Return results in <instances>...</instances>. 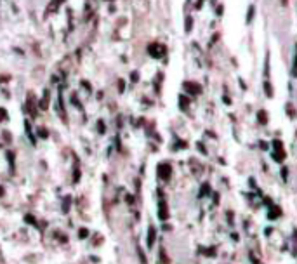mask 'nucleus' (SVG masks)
I'll use <instances>...</instances> for the list:
<instances>
[{
    "label": "nucleus",
    "mask_w": 297,
    "mask_h": 264,
    "mask_svg": "<svg viewBox=\"0 0 297 264\" xmlns=\"http://www.w3.org/2000/svg\"><path fill=\"white\" fill-rule=\"evenodd\" d=\"M156 174H158V177H160V179L168 181V179H170V176H172V167H170V163H167V162L158 163V167H156Z\"/></svg>",
    "instance_id": "obj_1"
},
{
    "label": "nucleus",
    "mask_w": 297,
    "mask_h": 264,
    "mask_svg": "<svg viewBox=\"0 0 297 264\" xmlns=\"http://www.w3.org/2000/svg\"><path fill=\"white\" fill-rule=\"evenodd\" d=\"M148 52L151 57H155V59H158V57H162L165 54V47L163 45H160V44H151L148 47Z\"/></svg>",
    "instance_id": "obj_2"
},
{
    "label": "nucleus",
    "mask_w": 297,
    "mask_h": 264,
    "mask_svg": "<svg viewBox=\"0 0 297 264\" xmlns=\"http://www.w3.org/2000/svg\"><path fill=\"white\" fill-rule=\"evenodd\" d=\"M158 219H160V221H167L168 219V208H167V203H165L163 200L158 203Z\"/></svg>",
    "instance_id": "obj_3"
},
{
    "label": "nucleus",
    "mask_w": 297,
    "mask_h": 264,
    "mask_svg": "<svg viewBox=\"0 0 297 264\" xmlns=\"http://www.w3.org/2000/svg\"><path fill=\"white\" fill-rule=\"evenodd\" d=\"M184 89L193 96H196V94L202 92V87H200L198 83H195V82H184Z\"/></svg>",
    "instance_id": "obj_4"
},
{
    "label": "nucleus",
    "mask_w": 297,
    "mask_h": 264,
    "mask_svg": "<svg viewBox=\"0 0 297 264\" xmlns=\"http://www.w3.org/2000/svg\"><path fill=\"white\" fill-rule=\"evenodd\" d=\"M49 97H51L49 91H44V99H40V103H38V108H40V110H47V108H49Z\"/></svg>",
    "instance_id": "obj_5"
},
{
    "label": "nucleus",
    "mask_w": 297,
    "mask_h": 264,
    "mask_svg": "<svg viewBox=\"0 0 297 264\" xmlns=\"http://www.w3.org/2000/svg\"><path fill=\"white\" fill-rule=\"evenodd\" d=\"M155 238H156V229L153 226H149L148 228V248H151L153 247V243H155Z\"/></svg>",
    "instance_id": "obj_6"
},
{
    "label": "nucleus",
    "mask_w": 297,
    "mask_h": 264,
    "mask_svg": "<svg viewBox=\"0 0 297 264\" xmlns=\"http://www.w3.org/2000/svg\"><path fill=\"white\" fill-rule=\"evenodd\" d=\"M280 215H281V210H280L276 205H271V210H269V214H268V219L275 221V219H278Z\"/></svg>",
    "instance_id": "obj_7"
},
{
    "label": "nucleus",
    "mask_w": 297,
    "mask_h": 264,
    "mask_svg": "<svg viewBox=\"0 0 297 264\" xmlns=\"http://www.w3.org/2000/svg\"><path fill=\"white\" fill-rule=\"evenodd\" d=\"M71 207V196H64V200H63V214H68V210Z\"/></svg>",
    "instance_id": "obj_8"
},
{
    "label": "nucleus",
    "mask_w": 297,
    "mask_h": 264,
    "mask_svg": "<svg viewBox=\"0 0 297 264\" xmlns=\"http://www.w3.org/2000/svg\"><path fill=\"white\" fill-rule=\"evenodd\" d=\"M188 104H189V99H186V96L181 94L179 96V106H181V110H186Z\"/></svg>",
    "instance_id": "obj_9"
},
{
    "label": "nucleus",
    "mask_w": 297,
    "mask_h": 264,
    "mask_svg": "<svg viewBox=\"0 0 297 264\" xmlns=\"http://www.w3.org/2000/svg\"><path fill=\"white\" fill-rule=\"evenodd\" d=\"M257 118H259V123L266 125V122H268V115H266V111H264V110H259V113H257Z\"/></svg>",
    "instance_id": "obj_10"
},
{
    "label": "nucleus",
    "mask_w": 297,
    "mask_h": 264,
    "mask_svg": "<svg viewBox=\"0 0 297 264\" xmlns=\"http://www.w3.org/2000/svg\"><path fill=\"white\" fill-rule=\"evenodd\" d=\"M24 129H26V134H28V137H30V141H31V144H35V137H33V134H31V127H30V123H28V120L24 122Z\"/></svg>",
    "instance_id": "obj_11"
},
{
    "label": "nucleus",
    "mask_w": 297,
    "mask_h": 264,
    "mask_svg": "<svg viewBox=\"0 0 297 264\" xmlns=\"http://www.w3.org/2000/svg\"><path fill=\"white\" fill-rule=\"evenodd\" d=\"M24 223H26V224H31V226H37V219H35L31 214H26V215H24Z\"/></svg>",
    "instance_id": "obj_12"
},
{
    "label": "nucleus",
    "mask_w": 297,
    "mask_h": 264,
    "mask_svg": "<svg viewBox=\"0 0 297 264\" xmlns=\"http://www.w3.org/2000/svg\"><path fill=\"white\" fill-rule=\"evenodd\" d=\"M264 91H266V96H268V97H273V85H269L268 80L264 82Z\"/></svg>",
    "instance_id": "obj_13"
},
{
    "label": "nucleus",
    "mask_w": 297,
    "mask_h": 264,
    "mask_svg": "<svg viewBox=\"0 0 297 264\" xmlns=\"http://www.w3.org/2000/svg\"><path fill=\"white\" fill-rule=\"evenodd\" d=\"M7 160H9V167H11V172L14 170V155L12 151H7Z\"/></svg>",
    "instance_id": "obj_14"
},
{
    "label": "nucleus",
    "mask_w": 297,
    "mask_h": 264,
    "mask_svg": "<svg viewBox=\"0 0 297 264\" xmlns=\"http://www.w3.org/2000/svg\"><path fill=\"white\" fill-rule=\"evenodd\" d=\"M87 236H89V229H87V228H82V229L78 231V238L84 240V238H87Z\"/></svg>",
    "instance_id": "obj_15"
},
{
    "label": "nucleus",
    "mask_w": 297,
    "mask_h": 264,
    "mask_svg": "<svg viewBox=\"0 0 297 264\" xmlns=\"http://www.w3.org/2000/svg\"><path fill=\"white\" fill-rule=\"evenodd\" d=\"M208 189H210V186H208V184H207V183H205L203 186H202V188H200V196H205V195H207V193H208Z\"/></svg>",
    "instance_id": "obj_16"
},
{
    "label": "nucleus",
    "mask_w": 297,
    "mask_h": 264,
    "mask_svg": "<svg viewBox=\"0 0 297 264\" xmlns=\"http://www.w3.org/2000/svg\"><path fill=\"white\" fill-rule=\"evenodd\" d=\"M37 134H38V137H42V139H45V137L49 136V134H47V129H42V127L37 131Z\"/></svg>",
    "instance_id": "obj_17"
},
{
    "label": "nucleus",
    "mask_w": 297,
    "mask_h": 264,
    "mask_svg": "<svg viewBox=\"0 0 297 264\" xmlns=\"http://www.w3.org/2000/svg\"><path fill=\"white\" fill-rule=\"evenodd\" d=\"M7 120V111L4 108H0V122H5Z\"/></svg>",
    "instance_id": "obj_18"
},
{
    "label": "nucleus",
    "mask_w": 297,
    "mask_h": 264,
    "mask_svg": "<svg viewBox=\"0 0 297 264\" xmlns=\"http://www.w3.org/2000/svg\"><path fill=\"white\" fill-rule=\"evenodd\" d=\"M78 181H80V170L75 169V172H73V183H78Z\"/></svg>",
    "instance_id": "obj_19"
},
{
    "label": "nucleus",
    "mask_w": 297,
    "mask_h": 264,
    "mask_svg": "<svg viewBox=\"0 0 297 264\" xmlns=\"http://www.w3.org/2000/svg\"><path fill=\"white\" fill-rule=\"evenodd\" d=\"M191 23H193V19H191V18L186 19V31H191V26H193Z\"/></svg>",
    "instance_id": "obj_20"
},
{
    "label": "nucleus",
    "mask_w": 297,
    "mask_h": 264,
    "mask_svg": "<svg viewBox=\"0 0 297 264\" xmlns=\"http://www.w3.org/2000/svg\"><path fill=\"white\" fill-rule=\"evenodd\" d=\"M254 9H256V7H250V11H248V16H247V23H250V21H252V16H254Z\"/></svg>",
    "instance_id": "obj_21"
},
{
    "label": "nucleus",
    "mask_w": 297,
    "mask_h": 264,
    "mask_svg": "<svg viewBox=\"0 0 297 264\" xmlns=\"http://www.w3.org/2000/svg\"><path fill=\"white\" fill-rule=\"evenodd\" d=\"M97 127H99V134H104V123H103L101 120L97 122Z\"/></svg>",
    "instance_id": "obj_22"
},
{
    "label": "nucleus",
    "mask_w": 297,
    "mask_h": 264,
    "mask_svg": "<svg viewBox=\"0 0 297 264\" xmlns=\"http://www.w3.org/2000/svg\"><path fill=\"white\" fill-rule=\"evenodd\" d=\"M130 78H132V82H137V80H139V73H137V71H132Z\"/></svg>",
    "instance_id": "obj_23"
},
{
    "label": "nucleus",
    "mask_w": 297,
    "mask_h": 264,
    "mask_svg": "<svg viewBox=\"0 0 297 264\" xmlns=\"http://www.w3.org/2000/svg\"><path fill=\"white\" fill-rule=\"evenodd\" d=\"M137 252H139V257H141V263L144 264V263H146V259H144V254H143V250H141L139 247H137Z\"/></svg>",
    "instance_id": "obj_24"
},
{
    "label": "nucleus",
    "mask_w": 297,
    "mask_h": 264,
    "mask_svg": "<svg viewBox=\"0 0 297 264\" xmlns=\"http://www.w3.org/2000/svg\"><path fill=\"white\" fill-rule=\"evenodd\" d=\"M124 87H125V83H124V80H120V82H118V89H120V92H124Z\"/></svg>",
    "instance_id": "obj_25"
},
{
    "label": "nucleus",
    "mask_w": 297,
    "mask_h": 264,
    "mask_svg": "<svg viewBox=\"0 0 297 264\" xmlns=\"http://www.w3.org/2000/svg\"><path fill=\"white\" fill-rule=\"evenodd\" d=\"M287 172H288L287 169H281V177H283V179H287Z\"/></svg>",
    "instance_id": "obj_26"
},
{
    "label": "nucleus",
    "mask_w": 297,
    "mask_h": 264,
    "mask_svg": "<svg viewBox=\"0 0 297 264\" xmlns=\"http://www.w3.org/2000/svg\"><path fill=\"white\" fill-rule=\"evenodd\" d=\"M125 198H127V202H129V203H132V202H134V198H132L130 195H125Z\"/></svg>",
    "instance_id": "obj_27"
},
{
    "label": "nucleus",
    "mask_w": 297,
    "mask_h": 264,
    "mask_svg": "<svg viewBox=\"0 0 297 264\" xmlns=\"http://www.w3.org/2000/svg\"><path fill=\"white\" fill-rule=\"evenodd\" d=\"M2 195H4V188H2V186H0V196H2Z\"/></svg>",
    "instance_id": "obj_28"
}]
</instances>
